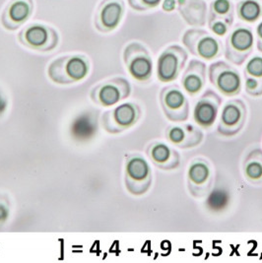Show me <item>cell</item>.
<instances>
[{
	"label": "cell",
	"instance_id": "cell-16",
	"mask_svg": "<svg viewBox=\"0 0 262 263\" xmlns=\"http://www.w3.org/2000/svg\"><path fill=\"white\" fill-rule=\"evenodd\" d=\"M206 77V64L201 60H191L181 77L182 89L189 96H197L205 87Z\"/></svg>",
	"mask_w": 262,
	"mask_h": 263
},
{
	"label": "cell",
	"instance_id": "cell-21",
	"mask_svg": "<svg viewBox=\"0 0 262 263\" xmlns=\"http://www.w3.org/2000/svg\"><path fill=\"white\" fill-rule=\"evenodd\" d=\"M124 11L123 2L121 0H109L107 1L100 13V20L104 30L110 31L119 26Z\"/></svg>",
	"mask_w": 262,
	"mask_h": 263
},
{
	"label": "cell",
	"instance_id": "cell-28",
	"mask_svg": "<svg viewBox=\"0 0 262 263\" xmlns=\"http://www.w3.org/2000/svg\"><path fill=\"white\" fill-rule=\"evenodd\" d=\"M177 5H178L177 0H164L162 3V9L166 12H172L176 9Z\"/></svg>",
	"mask_w": 262,
	"mask_h": 263
},
{
	"label": "cell",
	"instance_id": "cell-12",
	"mask_svg": "<svg viewBox=\"0 0 262 263\" xmlns=\"http://www.w3.org/2000/svg\"><path fill=\"white\" fill-rule=\"evenodd\" d=\"M222 104V98L212 89H207L193 109V120L204 129H209L214 125L218 118L219 108Z\"/></svg>",
	"mask_w": 262,
	"mask_h": 263
},
{
	"label": "cell",
	"instance_id": "cell-7",
	"mask_svg": "<svg viewBox=\"0 0 262 263\" xmlns=\"http://www.w3.org/2000/svg\"><path fill=\"white\" fill-rule=\"evenodd\" d=\"M160 102L167 120L183 122L190 117V102L179 85L173 84L162 89Z\"/></svg>",
	"mask_w": 262,
	"mask_h": 263
},
{
	"label": "cell",
	"instance_id": "cell-1",
	"mask_svg": "<svg viewBox=\"0 0 262 263\" xmlns=\"http://www.w3.org/2000/svg\"><path fill=\"white\" fill-rule=\"evenodd\" d=\"M152 170L140 154H131L125 160V186L132 195H143L152 184Z\"/></svg>",
	"mask_w": 262,
	"mask_h": 263
},
{
	"label": "cell",
	"instance_id": "cell-5",
	"mask_svg": "<svg viewBox=\"0 0 262 263\" xmlns=\"http://www.w3.org/2000/svg\"><path fill=\"white\" fill-rule=\"evenodd\" d=\"M208 77L223 96H237L241 91V78L238 70L223 60L215 61L208 68Z\"/></svg>",
	"mask_w": 262,
	"mask_h": 263
},
{
	"label": "cell",
	"instance_id": "cell-3",
	"mask_svg": "<svg viewBox=\"0 0 262 263\" xmlns=\"http://www.w3.org/2000/svg\"><path fill=\"white\" fill-rule=\"evenodd\" d=\"M89 72V63L83 57H63L54 60L49 68L48 75L52 81L69 84L81 81Z\"/></svg>",
	"mask_w": 262,
	"mask_h": 263
},
{
	"label": "cell",
	"instance_id": "cell-2",
	"mask_svg": "<svg viewBox=\"0 0 262 263\" xmlns=\"http://www.w3.org/2000/svg\"><path fill=\"white\" fill-rule=\"evenodd\" d=\"M182 43L191 54L203 60H213L223 54L222 43L204 30H188L182 36Z\"/></svg>",
	"mask_w": 262,
	"mask_h": 263
},
{
	"label": "cell",
	"instance_id": "cell-27",
	"mask_svg": "<svg viewBox=\"0 0 262 263\" xmlns=\"http://www.w3.org/2000/svg\"><path fill=\"white\" fill-rule=\"evenodd\" d=\"M130 2L132 1H137V0H129ZM162 0H139L140 4L138 5V10H146V9H150V8H154L157 7Z\"/></svg>",
	"mask_w": 262,
	"mask_h": 263
},
{
	"label": "cell",
	"instance_id": "cell-18",
	"mask_svg": "<svg viewBox=\"0 0 262 263\" xmlns=\"http://www.w3.org/2000/svg\"><path fill=\"white\" fill-rule=\"evenodd\" d=\"M245 89L251 97L262 96V57L254 55L246 64Z\"/></svg>",
	"mask_w": 262,
	"mask_h": 263
},
{
	"label": "cell",
	"instance_id": "cell-29",
	"mask_svg": "<svg viewBox=\"0 0 262 263\" xmlns=\"http://www.w3.org/2000/svg\"><path fill=\"white\" fill-rule=\"evenodd\" d=\"M256 46H257V49L262 52V21L259 24L256 26Z\"/></svg>",
	"mask_w": 262,
	"mask_h": 263
},
{
	"label": "cell",
	"instance_id": "cell-6",
	"mask_svg": "<svg viewBox=\"0 0 262 263\" xmlns=\"http://www.w3.org/2000/svg\"><path fill=\"white\" fill-rule=\"evenodd\" d=\"M186 50L179 45L167 47L157 61V77L163 83H170L179 78L188 61Z\"/></svg>",
	"mask_w": 262,
	"mask_h": 263
},
{
	"label": "cell",
	"instance_id": "cell-8",
	"mask_svg": "<svg viewBox=\"0 0 262 263\" xmlns=\"http://www.w3.org/2000/svg\"><path fill=\"white\" fill-rule=\"evenodd\" d=\"M141 110L134 103H123L117 108L107 110L102 118V124L106 132L118 134L127 130L137 123Z\"/></svg>",
	"mask_w": 262,
	"mask_h": 263
},
{
	"label": "cell",
	"instance_id": "cell-24",
	"mask_svg": "<svg viewBox=\"0 0 262 263\" xmlns=\"http://www.w3.org/2000/svg\"><path fill=\"white\" fill-rule=\"evenodd\" d=\"M205 205L212 213H221L226 210L231 201L230 192L224 189H215L206 195Z\"/></svg>",
	"mask_w": 262,
	"mask_h": 263
},
{
	"label": "cell",
	"instance_id": "cell-4",
	"mask_svg": "<svg viewBox=\"0 0 262 263\" xmlns=\"http://www.w3.org/2000/svg\"><path fill=\"white\" fill-rule=\"evenodd\" d=\"M254 46V36L250 27L238 25L227 37L226 60L235 65H241L249 59Z\"/></svg>",
	"mask_w": 262,
	"mask_h": 263
},
{
	"label": "cell",
	"instance_id": "cell-17",
	"mask_svg": "<svg viewBox=\"0 0 262 263\" xmlns=\"http://www.w3.org/2000/svg\"><path fill=\"white\" fill-rule=\"evenodd\" d=\"M146 154L155 167L163 171L178 168L180 155L176 149L164 142H153L147 147Z\"/></svg>",
	"mask_w": 262,
	"mask_h": 263
},
{
	"label": "cell",
	"instance_id": "cell-10",
	"mask_svg": "<svg viewBox=\"0 0 262 263\" xmlns=\"http://www.w3.org/2000/svg\"><path fill=\"white\" fill-rule=\"evenodd\" d=\"M248 117V108L244 101H228L221 111L217 132L223 136H235L242 129Z\"/></svg>",
	"mask_w": 262,
	"mask_h": 263
},
{
	"label": "cell",
	"instance_id": "cell-19",
	"mask_svg": "<svg viewBox=\"0 0 262 263\" xmlns=\"http://www.w3.org/2000/svg\"><path fill=\"white\" fill-rule=\"evenodd\" d=\"M21 41L28 47L40 50L52 49L58 43V39H50L48 29L42 25H33L26 29Z\"/></svg>",
	"mask_w": 262,
	"mask_h": 263
},
{
	"label": "cell",
	"instance_id": "cell-20",
	"mask_svg": "<svg viewBox=\"0 0 262 263\" xmlns=\"http://www.w3.org/2000/svg\"><path fill=\"white\" fill-rule=\"evenodd\" d=\"M182 18L191 26H204L207 6L203 0H177Z\"/></svg>",
	"mask_w": 262,
	"mask_h": 263
},
{
	"label": "cell",
	"instance_id": "cell-25",
	"mask_svg": "<svg viewBox=\"0 0 262 263\" xmlns=\"http://www.w3.org/2000/svg\"><path fill=\"white\" fill-rule=\"evenodd\" d=\"M32 13V4L30 1L26 0H16L11 3L8 8V18L18 28L20 24L24 23Z\"/></svg>",
	"mask_w": 262,
	"mask_h": 263
},
{
	"label": "cell",
	"instance_id": "cell-26",
	"mask_svg": "<svg viewBox=\"0 0 262 263\" xmlns=\"http://www.w3.org/2000/svg\"><path fill=\"white\" fill-rule=\"evenodd\" d=\"M10 212V204L6 196L0 194V228L2 227L8 220Z\"/></svg>",
	"mask_w": 262,
	"mask_h": 263
},
{
	"label": "cell",
	"instance_id": "cell-14",
	"mask_svg": "<svg viewBox=\"0 0 262 263\" xmlns=\"http://www.w3.org/2000/svg\"><path fill=\"white\" fill-rule=\"evenodd\" d=\"M234 22V5L230 0H215L211 4L208 25L216 36L226 35Z\"/></svg>",
	"mask_w": 262,
	"mask_h": 263
},
{
	"label": "cell",
	"instance_id": "cell-13",
	"mask_svg": "<svg viewBox=\"0 0 262 263\" xmlns=\"http://www.w3.org/2000/svg\"><path fill=\"white\" fill-rule=\"evenodd\" d=\"M131 87L125 78H114L98 86L92 93L96 103L104 107H111L130 95Z\"/></svg>",
	"mask_w": 262,
	"mask_h": 263
},
{
	"label": "cell",
	"instance_id": "cell-23",
	"mask_svg": "<svg viewBox=\"0 0 262 263\" xmlns=\"http://www.w3.org/2000/svg\"><path fill=\"white\" fill-rule=\"evenodd\" d=\"M238 18L247 23H254L262 17V0H241L237 5Z\"/></svg>",
	"mask_w": 262,
	"mask_h": 263
},
{
	"label": "cell",
	"instance_id": "cell-11",
	"mask_svg": "<svg viewBox=\"0 0 262 263\" xmlns=\"http://www.w3.org/2000/svg\"><path fill=\"white\" fill-rule=\"evenodd\" d=\"M213 173L204 158H195L188 170V187L195 198H203L211 191Z\"/></svg>",
	"mask_w": 262,
	"mask_h": 263
},
{
	"label": "cell",
	"instance_id": "cell-22",
	"mask_svg": "<svg viewBox=\"0 0 262 263\" xmlns=\"http://www.w3.org/2000/svg\"><path fill=\"white\" fill-rule=\"evenodd\" d=\"M244 174L251 183L262 182V150L255 148L244 161Z\"/></svg>",
	"mask_w": 262,
	"mask_h": 263
},
{
	"label": "cell",
	"instance_id": "cell-9",
	"mask_svg": "<svg viewBox=\"0 0 262 263\" xmlns=\"http://www.w3.org/2000/svg\"><path fill=\"white\" fill-rule=\"evenodd\" d=\"M124 62L131 76L137 81H148L153 73V60L147 48L132 43L124 50Z\"/></svg>",
	"mask_w": 262,
	"mask_h": 263
},
{
	"label": "cell",
	"instance_id": "cell-15",
	"mask_svg": "<svg viewBox=\"0 0 262 263\" xmlns=\"http://www.w3.org/2000/svg\"><path fill=\"white\" fill-rule=\"evenodd\" d=\"M203 132L199 127L192 124L171 125L166 130V138L170 143L180 149L194 148L201 144Z\"/></svg>",
	"mask_w": 262,
	"mask_h": 263
}]
</instances>
